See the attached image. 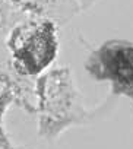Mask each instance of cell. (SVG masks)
<instances>
[{"label": "cell", "mask_w": 133, "mask_h": 149, "mask_svg": "<svg viewBox=\"0 0 133 149\" xmlns=\"http://www.w3.org/2000/svg\"><path fill=\"white\" fill-rule=\"evenodd\" d=\"M34 101L38 134L45 140H54L64 130L86 124L94 117L68 66H53L34 81Z\"/></svg>", "instance_id": "cell-1"}, {"label": "cell", "mask_w": 133, "mask_h": 149, "mask_svg": "<svg viewBox=\"0 0 133 149\" xmlns=\"http://www.w3.org/2000/svg\"><path fill=\"white\" fill-rule=\"evenodd\" d=\"M21 16L45 18L57 22L60 26L68 25L82 9L76 0H8Z\"/></svg>", "instance_id": "cell-3"}, {"label": "cell", "mask_w": 133, "mask_h": 149, "mask_svg": "<svg viewBox=\"0 0 133 149\" xmlns=\"http://www.w3.org/2000/svg\"><path fill=\"white\" fill-rule=\"evenodd\" d=\"M60 25L45 18L21 16L5 38L6 63L18 78L34 82L50 70L60 51Z\"/></svg>", "instance_id": "cell-2"}, {"label": "cell", "mask_w": 133, "mask_h": 149, "mask_svg": "<svg viewBox=\"0 0 133 149\" xmlns=\"http://www.w3.org/2000/svg\"><path fill=\"white\" fill-rule=\"evenodd\" d=\"M21 18V15L10 6L8 0H0V41H5L9 29Z\"/></svg>", "instance_id": "cell-4"}, {"label": "cell", "mask_w": 133, "mask_h": 149, "mask_svg": "<svg viewBox=\"0 0 133 149\" xmlns=\"http://www.w3.org/2000/svg\"><path fill=\"white\" fill-rule=\"evenodd\" d=\"M76 2L79 3L82 12H85V10H89L91 8H94V6L100 2V0H76Z\"/></svg>", "instance_id": "cell-5"}]
</instances>
